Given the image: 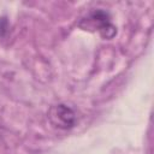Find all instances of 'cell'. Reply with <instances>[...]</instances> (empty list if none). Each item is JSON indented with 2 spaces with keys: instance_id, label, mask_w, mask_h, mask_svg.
Here are the masks:
<instances>
[{
  "instance_id": "cell-1",
  "label": "cell",
  "mask_w": 154,
  "mask_h": 154,
  "mask_svg": "<svg viewBox=\"0 0 154 154\" xmlns=\"http://www.w3.org/2000/svg\"><path fill=\"white\" fill-rule=\"evenodd\" d=\"M78 26L83 30L97 31L100 36L106 40H111L117 35V28L112 23L109 13L102 8L90 11L79 20Z\"/></svg>"
},
{
  "instance_id": "cell-2",
  "label": "cell",
  "mask_w": 154,
  "mask_h": 154,
  "mask_svg": "<svg viewBox=\"0 0 154 154\" xmlns=\"http://www.w3.org/2000/svg\"><path fill=\"white\" fill-rule=\"evenodd\" d=\"M48 120L49 123L60 130H69L76 124V113L75 111L64 103L53 105L48 109Z\"/></svg>"
},
{
  "instance_id": "cell-3",
  "label": "cell",
  "mask_w": 154,
  "mask_h": 154,
  "mask_svg": "<svg viewBox=\"0 0 154 154\" xmlns=\"http://www.w3.org/2000/svg\"><path fill=\"white\" fill-rule=\"evenodd\" d=\"M7 28H8V23L6 18H0V36H4L7 32Z\"/></svg>"
}]
</instances>
